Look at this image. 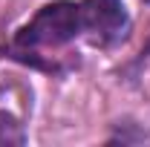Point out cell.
<instances>
[{"label": "cell", "mask_w": 150, "mask_h": 147, "mask_svg": "<svg viewBox=\"0 0 150 147\" xmlns=\"http://www.w3.org/2000/svg\"><path fill=\"white\" fill-rule=\"evenodd\" d=\"M81 29V6L72 0H55L43 6L18 32V46H58L72 40Z\"/></svg>", "instance_id": "cell-1"}, {"label": "cell", "mask_w": 150, "mask_h": 147, "mask_svg": "<svg viewBox=\"0 0 150 147\" xmlns=\"http://www.w3.org/2000/svg\"><path fill=\"white\" fill-rule=\"evenodd\" d=\"M81 26L98 37L124 35L127 15H124L121 0H84L81 3Z\"/></svg>", "instance_id": "cell-2"}, {"label": "cell", "mask_w": 150, "mask_h": 147, "mask_svg": "<svg viewBox=\"0 0 150 147\" xmlns=\"http://www.w3.org/2000/svg\"><path fill=\"white\" fill-rule=\"evenodd\" d=\"M3 141H23V136L18 133V124H15L9 115L0 112V144H3Z\"/></svg>", "instance_id": "cell-3"}, {"label": "cell", "mask_w": 150, "mask_h": 147, "mask_svg": "<svg viewBox=\"0 0 150 147\" xmlns=\"http://www.w3.org/2000/svg\"><path fill=\"white\" fill-rule=\"evenodd\" d=\"M147 3H150V0H147Z\"/></svg>", "instance_id": "cell-4"}]
</instances>
